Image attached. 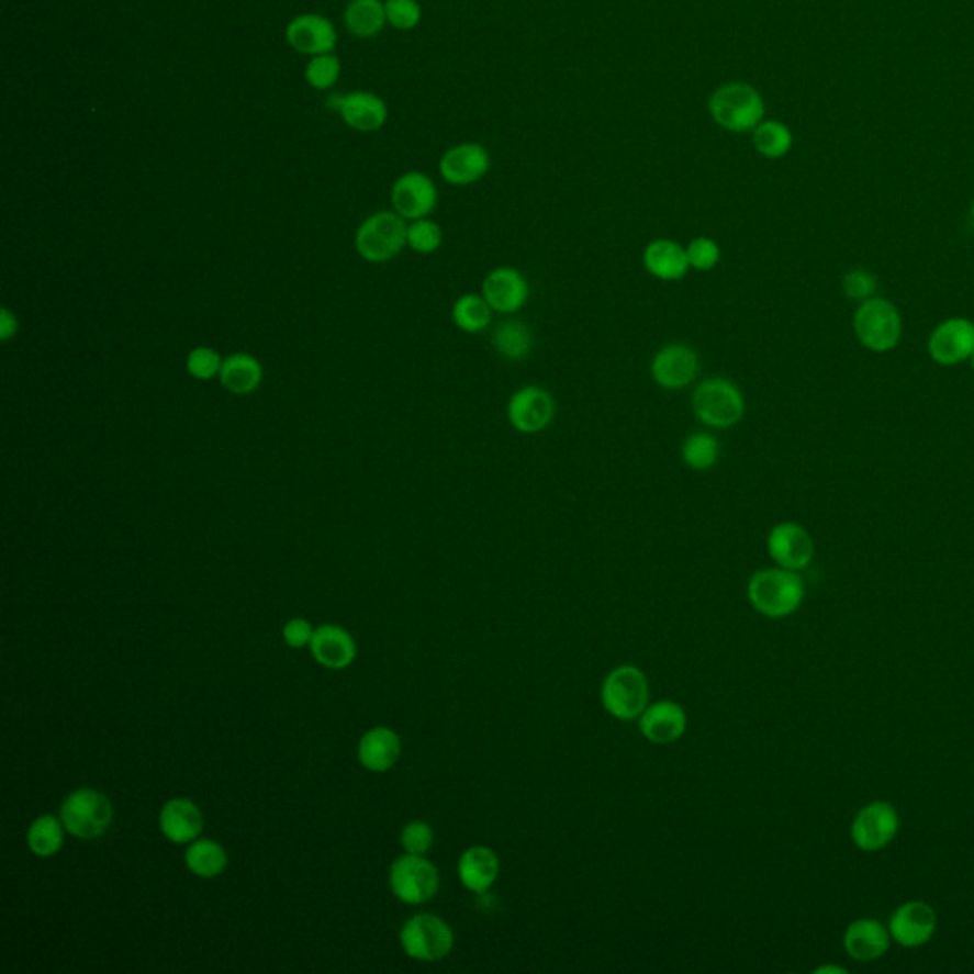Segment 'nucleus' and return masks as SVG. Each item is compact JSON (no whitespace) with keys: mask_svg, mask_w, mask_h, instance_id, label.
<instances>
[{"mask_svg":"<svg viewBox=\"0 0 974 974\" xmlns=\"http://www.w3.org/2000/svg\"><path fill=\"white\" fill-rule=\"evenodd\" d=\"M937 931V914L923 900H910L898 906L889 919L891 939L904 948L927 944Z\"/></svg>","mask_w":974,"mask_h":974,"instance_id":"obj_19","label":"nucleus"},{"mask_svg":"<svg viewBox=\"0 0 974 974\" xmlns=\"http://www.w3.org/2000/svg\"><path fill=\"white\" fill-rule=\"evenodd\" d=\"M853 332L862 347L872 352H889L903 339V316L885 298L859 303L853 316Z\"/></svg>","mask_w":974,"mask_h":974,"instance_id":"obj_4","label":"nucleus"},{"mask_svg":"<svg viewBox=\"0 0 974 974\" xmlns=\"http://www.w3.org/2000/svg\"><path fill=\"white\" fill-rule=\"evenodd\" d=\"M927 350L940 366L967 362L974 352V322L969 318H948L932 329Z\"/></svg>","mask_w":974,"mask_h":974,"instance_id":"obj_16","label":"nucleus"},{"mask_svg":"<svg viewBox=\"0 0 974 974\" xmlns=\"http://www.w3.org/2000/svg\"><path fill=\"white\" fill-rule=\"evenodd\" d=\"M387 23L399 31H412L423 18V8L417 0H384Z\"/></svg>","mask_w":974,"mask_h":974,"instance_id":"obj_40","label":"nucleus"},{"mask_svg":"<svg viewBox=\"0 0 974 974\" xmlns=\"http://www.w3.org/2000/svg\"><path fill=\"white\" fill-rule=\"evenodd\" d=\"M286 41L299 54L321 56L335 51L337 31L326 15L299 14L288 23Z\"/></svg>","mask_w":974,"mask_h":974,"instance_id":"obj_20","label":"nucleus"},{"mask_svg":"<svg viewBox=\"0 0 974 974\" xmlns=\"http://www.w3.org/2000/svg\"><path fill=\"white\" fill-rule=\"evenodd\" d=\"M358 256L370 264H387L407 246V225L402 215L378 212L362 221L355 236Z\"/></svg>","mask_w":974,"mask_h":974,"instance_id":"obj_5","label":"nucleus"},{"mask_svg":"<svg viewBox=\"0 0 974 974\" xmlns=\"http://www.w3.org/2000/svg\"><path fill=\"white\" fill-rule=\"evenodd\" d=\"M65 826L61 818L54 815H43L35 818V822L29 826L27 846L31 853L41 859H51L61 851L65 841Z\"/></svg>","mask_w":974,"mask_h":974,"instance_id":"obj_32","label":"nucleus"},{"mask_svg":"<svg viewBox=\"0 0 974 974\" xmlns=\"http://www.w3.org/2000/svg\"><path fill=\"white\" fill-rule=\"evenodd\" d=\"M971 215H973V220H974V200H973V206H971Z\"/></svg>","mask_w":974,"mask_h":974,"instance_id":"obj_47","label":"nucleus"},{"mask_svg":"<svg viewBox=\"0 0 974 974\" xmlns=\"http://www.w3.org/2000/svg\"><path fill=\"white\" fill-rule=\"evenodd\" d=\"M15 332H18V318H15V314L7 309V306H2L0 309V339L2 342H10L12 337H14Z\"/></svg>","mask_w":974,"mask_h":974,"instance_id":"obj_44","label":"nucleus"},{"mask_svg":"<svg viewBox=\"0 0 974 974\" xmlns=\"http://www.w3.org/2000/svg\"><path fill=\"white\" fill-rule=\"evenodd\" d=\"M493 309L482 293H464L451 306V321L469 335L482 334L493 322Z\"/></svg>","mask_w":974,"mask_h":974,"instance_id":"obj_31","label":"nucleus"},{"mask_svg":"<svg viewBox=\"0 0 974 974\" xmlns=\"http://www.w3.org/2000/svg\"><path fill=\"white\" fill-rule=\"evenodd\" d=\"M314 661L332 670H343L356 659V641L345 628L337 625H322L314 630L311 640Z\"/></svg>","mask_w":974,"mask_h":974,"instance_id":"obj_25","label":"nucleus"},{"mask_svg":"<svg viewBox=\"0 0 974 974\" xmlns=\"http://www.w3.org/2000/svg\"><path fill=\"white\" fill-rule=\"evenodd\" d=\"M282 636H284V641L290 648L301 649L305 648V646H311L314 630L309 620L292 619L286 623Z\"/></svg>","mask_w":974,"mask_h":974,"instance_id":"obj_43","label":"nucleus"},{"mask_svg":"<svg viewBox=\"0 0 974 974\" xmlns=\"http://www.w3.org/2000/svg\"><path fill=\"white\" fill-rule=\"evenodd\" d=\"M649 683L638 667L625 664L612 670L602 685V704L613 718L630 721L648 708Z\"/></svg>","mask_w":974,"mask_h":974,"instance_id":"obj_7","label":"nucleus"},{"mask_svg":"<svg viewBox=\"0 0 974 974\" xmlns=\"http://www.w3.org/2000/svg\"><path fill=\"white\" fill-rule=\"evenodd\" d=\"M491 345L497 355L503 356L506 360L519 362L527 356L531 355L534 349V334L522 321H503L491 332Z\"/></svg>","mask_w":974,"mask_h":974,"instance_id":"obj_29","label":"nucleus"},{"mask_svg":"<svg viewBox=\"0 0 974 974\" xmlns=\"http://www.w3.org/2000/svg\"><path fill=\"white\" fill-rule=\"evenodd\" d=\"M389 883L399 900L419 906L436 896L440 887V875L433 862L425 859V854L407 853L392 864Z\"/></svg>","mask_w":974,"mask_h":974,"instance_id":"obj_9","label":"nucleus"},{"mask_svg":"<svg viewBox=\"0 0 974 974\" xmlns=\"http://www.w3.org/2000/svg\"><path fill=\"white\" fill-rule=\"evenodd\" d=\"M747 594L755 612L769 619H784L804 604L805 586L797 571L776 566L755 571L748 581Z\"/></svg>","mask_w":974,"mask_h":974,"instance_id":"obj_1","label":"nucleus"},{"mask_svg":"<svg viewBox=\"0 0 974 974\" xmlns=\"http://www.w3.org/2000/svg\"><path fill=\"white\" fill-rule=\"evenodd\" d=\"M444 233L436 221L423 217L407 225V246L421 256H430L441 248Z\"/></svg>","mask_w":974,"mask_h":974,"instance_id":"obj_36","label":"nucleus"},{"mask_svg":"<svg viewBox=\"0 0 974 974\" xmlns=\"http://www.w3.org/2000/svg\"><path fill=\"white\" fill-rule=\"evenodd\" d=\"M339 75H342V61L334 54L313 56L305 67L306 82L318 92H324L335 86V82L339 80Z\"/></svg>","mask_w":974,"mask_h":974,"instance_id":"obj_37","label":"nucleus"},{"mask_svg":"<svg viewBox=\"0 0 974 974\" xmlns=\"http://www.w3.org/2000/svg\"><path fill=\"white\" fill-rule=\"evenodd\" d=\"M817 973H846V969L841 967H820Z\"/></svg>","mask_w":974,"mask_h":974,"instance_id":"obj_45","label":"nucleus"},{"mask_svg":"<svg viewBox=\"0 0 974 974\" xmlns=\"http://www.w3.org/2000/svg\"><path fill=\"white\" fill-rule=\"evenodd\" d=\"M220 381L233 394H251L264 381V366L256 356L248 352H235L223 358Z\"/></svg>","mask_w":974,"mask_h":974,"instance_id":"obj_28","label":"nucleus"},{"mask_svg":"<svg viewBox=\"0 0 974 974\" xmlns=\"http://www.w3.org/2000/svg\"><path fill=\"white\" fill-rule=\"evenodd\" d=\"M345 27L358 38H373L387 25V12L381 0H350L345 14Z\"/></svg>","mask_w":974,"mask_h":974,"instance_id":"obj_30","label":"nucleus"},{"mask_svg":"<svg viewBox=\"0 0 974 974\" xmlns=\"http://www.w3.org/2000/svg\"><path fill=\"white\" fill-rule=\"evenodd\" d=\"M691 407L704 427L726 430L739 425L747 413V400L731 379L708 378L693 389Z\"/></svg>","mask_w":974,"mask_h":974,"instance_id":"obj_2","label":"nucleus"},{"mask_svg":"<svg viewBox=\"0 0 974 974\" xmlns=\"http://www.w3.org/2000/svg\"><path fill=\"white\" fill-rule=\"evenodd\" d=\"M708 113L719 128L732 134H745L754 132L755 126L765 121V101L754 86L727 82L712 93Z\"/></svg>","mask_w":974,"mask_h":974,"instance_id":"obj_3","label":"nucleus"},{"mask_svg":"<svg viewBox=\"0 0 974 974\" xmlns=\"http://www.w3.org/2000/svg\"><path fill=\"white\" fill-rule=\"evenodd\" d=\"M843 947L849 958L861 963L875 961L887 953L891 947L889 927L877 919H857L847 927Z\"/></svg>","mask_w":974,"mask_h":974,"instance_id":"obj_22","label":"nucleus"},{"mask_svg":"<svg viewBox=\"0 0 974 974\" xmlns=\"http://www.w3.org/2000/svg\"><path fill=\"white\" fill-rule=\"evenodd\" d=\"M457 874L462 887L470 893L482 895L493 887L499 877L497 854L490 847L474 846L467 849L457 864Z\"/></svg>","mask_w":974,"mask_h":974,"instance_id":"obj_26","label":"nucleus"},{"mask_svg":"<svg viewBox=\"0 0 974 974\" xmlns=\"http://www.w3.org/2000/svg\"><path fill=\"white\" fill-rule=\"evenodd\" d=\"M506 419L519 434H539L556 419V400L552 392L539 384H526L514 392L506 404Z\"/></svg>","mask_w":974,"mask_h":974,"instance_id":"obj_10","label":"nucleus"},{"mask_svg":"<svg viewBox=\"0 0 974 974\" xmlns=\"http://www.w3.org/2000/svg\"><path fill=\"white\" fill-rule=\"evenodd\" d=\"M400 944L412 960L434 963L444 960L454 950L456 934L438 916L419 914L407 919L402 927Z\"/></svg>","mask_w":974,"mask_h":974,"instance_id":"obj_8","label":"nucleus"},{"mask_svg":"<svg viewBox=\"0 0 974 974\" xmlns=\"http://www.w3.org/2000/svg\"><path fill=\"white\" fill-rule=\"evenodd\" d=\"M641 264L648 275L661 282H680L691 271L685 246L670 238L651 240L643 248Z\"/></svg>","mask_w":974,"mask_h":974,"instance_id":"obj_21","label":"nucleus"},{"mask_svg":"<svg viewBox=\"0 0 974 974\" xmlns=\"http://www.w3.org/2000/svg\"><path fill=\"white\" fill-rule=\"evenodd\" d=\"M158 822H160L164 838L171 843L183 846V843H192L194 839H199L202 826H204V817H202L199 805L194 802L186 799V797H176V799H170L168 804H164Z\"/></svg>","mask_w":974,"mask_h":974,"instance_id":"obj_24","label":"nucleus"},{"mask_svg":"<svg viewBox=\"0 0 974 974\" xmlns=\"http://www.w3.org/2000/svg\"><path fill=\"white\" fill-rule=\"evenodd\" d=\"M186 366L191 378L199 379V381H210V379L220 378L223 358L212 347H197L187 355Z\"/></svg>","mask_w":974,"mask_h":974,"instance_id":"obj_39","label":"nucleus"},{"mask_svg":"<svg viewBox=\"0 0 974 974\" xmlns=\"http://www.w3.org/2000/svg\"><path fill=\"white\" fill-rule=\"evenodd\" d=\"M438 168L441 179L449 186H474L490 171V150L480 143H461L441 155Z\"/></svg>","mask_w":974,"mask_h":974,"instance_id":"obj_17","label":"nucleus"},{"mask_svg":"<svg viewBox=\"0 0 974 974\" xmlns=\"http://www.w3.org/2000/svg\"><path fill=\"white\" fill-rule=\"evenodd\" d=\"M113 805L108 796L92 788H79L65 797L59 818L65 830L75 838L98 839L108 832L113 822Z\"/></svg>","mask_w":974,"mask_h":974,"instance_id":"obj_6","label":"nucleus"},{"mask_svg":"<svg viewBox=\"0 0 974 974\" xmlns=\"http://www.w3.org/2000/svg\"><path fill=\"white\" fill-rule=\"evenodd\" d=\"M685 251H687V261H690V267L693 271H714L718 267L719 261H721L719 244L714 238H708V236L693 238L685 246Z\"/></svg>","mask_w":974,"mask_h":974,"instance_id":"obj_38","label":"nucleus"},{"mask_svg":"<svg viewBox=\"0 0 974 974\" xmlns=\"http://www.w3.org/2000/svg\"><path fill=\"white\" fill-rule=\"evenodd\" d=\"M392 208L406 221L423 220L436 210L438 189L423 171L402 173L391 189Z\"/></svg>","mask_w":974,"mask_h":974,"instance_id":"obj_15","label":"nucleus"},{"mask_svg":"<svg viewBox=\"0 0 974 974\" xmlns=\"http://www.w3.org/2000/svg\"><path fill=\"white\" fill-rule=\"evenodd\" d=\"M482 295L490 303L493 313L516 314L526 306L529 299L527 278L514 267H495L485 275Z\"/></svg>","mask_w":974,"mask_h":974,"instance_id":"obj_18","label":"nucleus"},{"mask_svg":"<svg viewBox=\"0 0 974 974\" xmlns=\"http://www.w3.org/2000/svg\"><path fill=\"white\" fill-rule=\"evenodd\" d=\"M969 362H971V368H973V370H974V352H973V356H971V358H969Z\"/></svg>","mask_w":974,"mask_h":974,"instance_id":"obj_46","label":"nucleus"},{"mask_svg":"<svg viewBox=\"0 0 974 974\" xmlns=\"http://www.w3.org/2000/svg\"><path fill=\"white\" fill-rule=\"evenodd\" d=\"M227 851L212 839H194L186 853V864L199 877H215L227 867Z\"/></svg>","mask_w":974,"mask_h":974,"instance_id":"obj_33","label":"nucleus"},{"mask_svg":"<svg viewBox=\"0 0 974 974\" xmlns=\"http://www.w3.org/2000/svg\"><path fill=\"white\" fill-rule=\"evenodd\" d=\"M719 457H721V446L714 434L698 430L683 440L682 461L687 469L706 472L718 464Z\"/></svg>","mask_w":974,"mask_h":974,"instance_id":"obj_34","label":"nucleus"},{"mask_svg":"<svg viewBox=\"0 0 974 974\" xmlns=\"http://www.w3.org/2000/svg\"><path fill=\"white\" fill-rule=\"evenodd\" d=\"M402 847L410 854H427L430 847L434 846L433 828L423 822V820H412L404 826V830L400 833Z\"/></svg>","mask_w":974,"mask_h":974,"instance_id":"obj_42","label":"nucleus"},{"mask_svg":"<svg viewBox=\"0 0 974 974\" xmlns=\"http://www.w3.org/2000/svg\"><path fill=\"white\" fill-rule=\"evenodd\" d=\"M402 754V740L389 727H373L358 745V760L373 773H384L396 765Z\"/></svg>","mask_w":974,"mask_h":974,"instance_id":"obj_27","label":"nucleus"},{"mask_svg":"<svg viewBox=\"0 0 974 974\" xmlns=\"http://www.w3.org/2000/svg\"><path fill=\"white\" fill-rule=\"evenodd\" d=\"M649 370L654 383L664 391H683L698 378L701 358L685 343H669L654 352Z\"/></svg>","mask_w":974,"mask_h":974,"instance_id":"obj_11","label":"nucleus"},{"mask_svg":"<svg viewBox=\"0 0 974 974\" xmlns=\"http://www.w3.org/2000/svg\"><path fill=\"white\" fill-rule=\"evenodd\" d=\"M841 288H843V293H846L847 299L857 301V303H864L867 299L875 298V292H877V280H875L872 272L862 269V267H857V269H851V271L847 272L846 277H843V280H841Z\"/></svg>","mask_w":974,"mask_h":974,"instance_id":"obj_41","label":"nucleus"},{"mask_svg":"<svg viewBox=\"0 0 974 974\" xmlns=\"http://www.w3.org/2000/svg\"><path fill=\"white\" fill-rule=\"evenodd\" d=\"M327 108L339 113L343 122L356 132H378L389 119V108L378 93L355 90L349 93H332Z\"/></svg>","mask_w":974,"mask_h":974,"instance_id":"obj_14","label":"nucleus"},{"mask_svg":"<svg viewBox=\"0 0 974 974\" xmlns=\"http://www.w3.org/2000/svg\"><path fill=\"white\" fill-rule=\"evenodd\" d=\"M687 727L685 710L672 701L648 704L641 712L640 731L653 745H670L680 739Z\"/></svg>","mask_w":974,"mask_h":974,"instance_id":"obj_23","label":"nucleus"},{"mask_svg":"<svg viewBox=\"0 0 974 974\" xmlns=\"http://www.w3.org/2000/svg\"><path fill=\"white\" fill-rule=\"evenodd\" d=\"M768 552L779 568L799 573L811 566L815 541L802 524L781 522L769 531Z\"/></svg>","mask_w":974,"mask_h":974,"instance_id":"obj_13","label":"nucleus"},{"mask_svg":"<svg viewBox=\"0 0 974 974\" xmlns=\"http://www.w3.org/2000/svg\"><path fill=\"white\" fill-rule=\"evenodd\" d=\"M900 818L893 805L887 802H872L864 805L854 817L851 838L854 846L866 853L885 849L896 838Z\"/></svg>","mask_w":974,"mask_h":974,"instance_id":"obj_12","label":"nucleus"},{"mask_svg":"<svg viewBox=\"0 0 974 974\" xmlns=\"http://www.w3.org/2000/svg\"><path fill=\"white\" fill-rule=\"evenodd\" d=\"M752 143L761 157L776 160L788 155L794 145V136L783 122L763 121L752 132Z\"/></svg>","mask_w":974,"mask_h":974,"instance_id":"obj_35","label":"nucleus"}]
</instances>
